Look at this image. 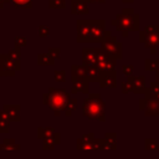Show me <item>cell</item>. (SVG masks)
I'll use <instances>...</instances> for the list:
<instances>
[{
  "mask_svg": "<svg viewBox=\"0 0 159 159\" xmlns=\"http://www.w3.org/2000/svg\"><path fill=\"white\" fill-rule=\"evenodd\" d=\"M21 67L20 62L11 60L6 53H0V76H14Z\"/></svg>",
  "mask_w": 159,
  "mask_h": 159,
  "instance_id": "obj_7",
  "label": "cell"
},
{
  "mask_svg": "<svg viewBox=\"0 0 159 159\" xmlns=\"http://www.w3.org/2000/svg\"><path fill=\"white\" fill-rule=\"evenodd\" d=\"M139 42H142L147 48H157L159 46V34H145L144 30L139 31Z\"/></svg>",
  "mask_w": 159,
  "mask_h": 159,
  "instance_id": "obj_10",
  "label": "cell"
},
{
  "mask_svg": "<svg viewBox=\"0 0 159 159\" xmlns=\"http://www.w3.org/2000/svg\"><path fill=\"white\" fill-rule=\"evenodd\" d=\"M72 81V93H88V81L86 78H71Z\"/></svg>",
  "mask_w": 159,
  "mask_h": 159,
  "instance_id": "obj_15",
  "label": "cell"
},
{
  "mask_svg": "<svg viewBox=\"0 0 159 159\" xmlns=\"http://www.w3.org/2000/svg\"><path fill=\"white\" fill-rule=\"evenodd\" d=\"M48 7L50 9H65L66 0H48Z\"/></svg>",
  "mask_w": 159,
  "mask_h": 159,
  "instance_id": "obj_25",
  "label": "cell"
},
{
  "mask_svg": "<svg viewBox=\"0 0 159 159\" xmlns=\"http://www.w3.org/2000/svg\"><path fill=\"white\" fill-rule=\"evenodd\" d=\"M37 63L40 66H52L55 65V58L47 52V53H39L37 55Z\"/></svg>",
  "mask_w": 159,
  "mask_h": 159,
  "instance_id": "obj_20",
  "label": "cell"
},
{
  "mask_svg": "<svg viewBox=\"0 0 159 159\" xmlns=\"http://www.w3.org/2000/svg\"><path fill=\"white\" fill-rule=\"evenodd\" d=\"M58 138H60L58 133H55L53 135L45 138L43 139V149H52L58 143Z\"/></svg>",
  "mask_w": 159,
  "mask_h": 159,
  "instance_id": "obj_21",
  "label": "cell"
},
{
  "mask_svg": "<svg viewBox=\"0 0 159 159\" xmlns=\"http://www.w3.org/2000/svg\"><path fill=\"white\" fill-rule=\"evenodd\" d=\"M21 147L12 138H5L0 144V150H20Z\"/></svg>",
  "mask_w": 159,
  "mask_h": 159,
  "instance_id": "obj_19",
  "label": "cell"
},
{
  "mask_svg": "<svg viewBox=\"0 0 159 159\" xmlns=\"http://www.w3.org/2000/svg\"><path fill=\"white\" fill-rule=\"evenodd\" d=\"M155 72H157V76H159V66H158V68H157V71H155Z\"/></svg>",
  "mask_w": 159,
  "mask_h": 159,
  "instance_id": "obj_38",
  "label": "cell"
},
{
  "mask_svg": "<svg viewBox=\"0 0 159 159\" xmlns=\"http://www.w3.org/2000/svg\"><path fill=\"white\" fill-rule=\"evenodd\" d=\"M77 108V99L76 98H70L68 103H67V107H66V116H71L72 111H75Z\"/></svg>",
  "mask_w": 159,
  "mask_h": 159,
  "instance_id": "obj_26",
  "label": "cell"
},
{
  "mask_svg": "<svg viewBox=\"0 0 159 159\" xmlns=\"http://www.w3.org/2000/svg\"><path fill=\"white\" fill-rule=\"evenodd\" d=\"M101 45H102V48L106 50L107 53L111 55L113 58H116V60H120L122 58V56H123V50H122L123 46H122V42H119L116 36H112L111 31H107L106 32V36L102 40Z\"/></svg>",
  "mask_w": 159,
  "mask_h": 159,
  "instance_id": "obj_4",
  "label": "cell"
},
{
  "mask_svg": "<svg viewBox=\"0 0 159 159\" xmlns=\"http://www.w3.org/2000/svg\"><path fill=\"white\" fill-rule=\"evenodd\" d=\"M111 25L125 37L128 36L129 31H139V15L135 14L132 7H124L122 9L120 14H118L111 21Z\"/></svg>",
  "mask_w": 159,
  "mask_h": 159,
  "instance_id": "obj_1",
  "label": "cell"
},
{
  "mask_svg": "<svg viewBox=\"0 0 159 159\" xmlns=\"http://www.w3.org/2000/svg\"><path fill=\"white\" fill-rule=\"evenodd\" d=\"M145 99L159 101V83L157 81L152 82L149 88H147V91H145Z\"/></svg>",
  "mask_w": 159,
  "mask_h": 159,
  "instance_id": "obj_17",
  "label": "cell"
},
{
  "mask_svg": "<svg viewBox=\"0 0 159 159\" xmlns=\"http://www.w3.org/2000/svg\"><path fill=\"white\" fill-rule=\"evenodd\" d=\"M99 86L102 88H114L117 86V75L116 71L113 72H108V73H102L101 78H99Z\"/></svg>",
  "mask_w": 159,
  "mask_h": 159,
  "instance_id": "obj_12",
  "label": "cell"
},
{
  "mask_svg": "<svg viewBox=\"0 0 159 159\" xmlns=\"http://www.w3.org/2000/svg\"><path fill=\"white\" fill-rule=\"evenodd\" d=\"M133 70H134L133 65H123V66H122V73H123L125 77L133 76Z\"/></svg>",
  "mask_w": 159,
  "mask_h": 159,
  "instance_id": "obj_31",
  "label": "cell"
},
{
  "mask_svg": "<svg viewBox=\"0 0 159 159\" xmlns=\"http://www.w3.org/2000/svg\"><path fill=\"white\" fill-rule=\"evenodd\" d=\"M42 102L43 104L48 106L50 109L53 111V113L56 116L60 114L61 111H65L67 107V103L70 101V93L66 92L65 89H58V88H53L51 87L48 89V92L43 93L42 96Z\"/></svg>",
  "mask_w": 159,
  "mask_h": 159,
  "instance_id": "obj_2",
  "label": "cell"
},
{
  "mask_svg": "<svg viewBox=\"0 0 159 159\" xmlns=\"http://www.w3.org/2000/svg\"><path fill=\"white\" fill-rule=\"evenodd\" d=\"M157 82L159 83V76H157Z\"/></svg>",
  "mask_w": 159,
  "mask_h": 159,
  "instance_id": "obj_39",
  "label": "cell"
},
{
  "mask_svg": "<svg viewBox=\"0 0 159 159\" xmlns=\"http://www.w3.org/2000/svg\"><path fill=\"white\" fill-rule=\"evenodd\" d=\"M101 76H102V72L97 68L96 65L86 66V80L88 82H99Z\"/></svg>",
  "mask_w": 159,
  "mask_h": 159,
  "instance_id": "obj_16",
  "label": "cell"
},
{
  "mask_svg": "<svg viewBox=\"0 0 159 159\" xmlns=\"http://www.w3.org/2000/svg\"><path fill=\"white\" fill-rule=\"evenodd\" d=\"M71 78H86V66L84 65H72L71 66Z\"/></svg>",
  "mask_w": 159,
  "mask_h": 159,
  "instance_id": "obj_18",
  "label": "cell"
},
{
  "mask_svg": "<svg viewBox=\"0 0 159 159\" xmlns=\"http://www.w3.org/2000/svg\"><path fill=\"white\" fill-rule=\"evenodd\" d=\"M48 53H50L55 60H57V58L60 57V55H61V50L57 48V47H53V48H50V50H48Z\"/></svg>",
  "mask_w": 159,
  "mask_h": 159,
  "instance_id": "obj_33",
  "label": "cell"
},
{
  "mask_svg": "<svg viewBox=\"0 0 159 159\" xmlns=\"http://www.w3.org/2000/svg\"><path fill=\"white\" fill-rule=\"evenodd\" d=\"M50 35V27L47 25H40L39 26V36L40 37H47Z\"/></svg>",
  "mask_w": 159,
  "mask_h": 159,
  "instance_id": "obj_32",
  "label": "cell"
},
{
  "mask_svg": "<svg viewBox=\"0 0 159 159\" xmlns=\"http://www.w3.org/2000/svg\"><path fill=\"white\" fill-rule=\"evenodd\" d=\"M88 2L86 0H71V14L73 15H87Z\"/></svg>",
  "mask_w": 159,
  "mask_h": 159,
  "instance_id": "obj_13",
  "label": "cell"
},
{
  "mask_svg": "<svg viewBox=\"0 0 159 159\" xmlns=\"http://www.w3.org/2000/svg\"><path fill=\"white\" fill-rule=\"evenodd\" d=\"M82 113L89 119L104 120V102L98 93H89L83 101Z\"/></svg>",
  "mask_w": 159,
  "mask_h": 159,
  "instance_id": "obj_3",
  "label": "cell"
},
{
  "mask_svg": "<svg viewBox=\"0 0 159 159\" xmlns=\"http://www.w3.org/2000/svg\"><path fill=\"white\" fill-rule=\"evenodd\" d=\"M7 2H10V0H0V9H1L5 4H7Z\"/></svg>",
  "mask_w": 159,
  "mask_h": 159,
  "instance_id": "obj_36",
  "label": "cell"
},
{
  "mask_svg": "<svg viewBox=\"0 0 159 159\" xmlns=\"http://www.w3.org/2000/svg\"><path fill=\"white\" fill-rule=\"evenodd\" d=\"M122 92H123V93H128V92H132V91H130V86L128 84V82H127V81L122 82Z\"/></svg>",
  "mask_w": 159,
  "mask_h": 159,
  "instance_id": "obj_34",
  "label": "cell"
},
{
  "mask_svg": "<svg viewBox=\"0 0 159 159\" xmlns=\"http://www.w3.org/2000/svg\"><path fill=\"white\" fill-rule=\"evenodd\" d=\"M56 132H55V129L53 128H50V127H40L39 129H37V135H39V138H41V139H45V138H47V137H51V135H53Z\"/></svg>",
  "mask_w": 159,
  "mask_h": 159,
  "instance_id": "obj_22",
  "label": "cell"
},
{
  "mask_svg": "<svg viewBox=\"0 0 159 159\" xmlns=\"http://www.w3.org/2000/svg\"><path fill=\"white\" fill-rule=\"evenodd\" d=\"M96 48L84 47L82 50V65L84 66H92L96 65Z\"/></svg>",
  "mask_w": 159,
  "mask_h": 159,
  "instance_id": "obj_14",
  "label": "cell"
},
{
  "mask_svg": "<svg viewBox=\"0 0 159 159\" xmlns=\"http://www.w3.org/2000/svg\"><path fill=\"white\" fill-rule=\"evenodd\" d=\"M87 2H101V4H103V2H106V0H86Z\"/></svg>",
  "mask_w": 159,
  "mask_h": 159,
  "instance_id": "obj_35",
  "label": "cell"
},
{
  "mask_svg": "<svg viewBox=\"0 0 159 159\" xmlns=\"http://www.w3.org/2000/svg\"><path fill=\"white\" fill-rule=\"evenodd\" d=\"M122 1H123L124 4H129V2H133L134 0H122Z\"/></svg>",
  "mask_w": 159,
  "mask_h": 159,
  "instance_id": "obj_37",
  "label": "cell"
},
{
  "mask_svg": "<svg viewBox=\"0 0 159 159\" xmlns=\"http://www.w3.org/2000/svg\"><path fill=\"white\" fill-rule=\"evenodd\" d=\"M97 53H96V66L97 68L102 72V73H108V72H113L116 71V62L117 60L113 58L111 55L107 53L106 50L101 48H96Z\"/></svg>",
  "mask_w": 159,
  "mask_h": 159,
  "instance_id": "obj_5",
  "label": "cell"
},
{
  "mask_svg": "<svg viewBox=\"0 0 159 159\" xmlns=\"http://www.w3.org/2000/svg\"><path fill=\"white\" fill-rule=\"evenodd\" d=\"M106 22L104 20H91V30L88 35L87 42H102V40L106 36Z\"/></svg>",
  "mask_w": 159,
  "mask_h": 159,
  "instance_id": "obj_6",
  "label": "cell"
},
{
  "mask_svg": "<svg viewBox=\"0 0 159 159\" xmlns=\"http://www.w3.org/2000/svg\"><path fill=\"white\" fill-rule=\"evenodd\" d=\"M158 66H159V60H149L148 58L144 62V67L147 71H157Z\"/></svg>",
  "mask_w": 159,
  "mask_h": 159,
  "instance_id": "obj_24",
  "label": "cell"
},
{
  "mask_svg": "<svg viewBox=\"0 0 159 159\" xmlns=\"http://www.w3.org/2000/svg\"><path fill=\"white\" fill-rule=\"evenodd\" d=\"M53 77H55V80L57 81V82H65L66 81V71H63V70H57V71H55L53 72Z\"/></svg>",
  "mask_w": 159,
  "mask_h": 159,
  "instance_id": "obj_30",
  "label": "cell"
},
{
  "mask_svg": "<svg viewBox=\"0 0 159 159\" xmlns=\"http://www.w3.org/2000/svg\"><path fill=\"white\" fill-rule=\"evenodd\" d=\"M20 108L19 104H5L0 109V116L9 122H20Z\"/></svg>",
  "mask_w": 159,
  "mask_h": 159,
  "instance_id": "obj_8",
  "label": "cell"
},
{
  "mask_svg": "<svg viewBox=\"0 0 159 159\" xmlns=\"http://www.w3.org/2000/svg\"><path fill=\"white\" fill-rule=\"evenodd\" d=\"M127 82L130 86V91L134 93H145V77L144 76H130L127 77Z\"/></svg>",
  "mask_w": 159,
  "mask_h": 159,
  "instance_id": "obj_9",
  "label": "cell"
},
{
  "mask_svg": "<svg viewBox=\"0 0 159 159\" xmlns=\"http://www.w3.org/2000/svg\"><path fill=\"white\" fill-rule=\"evenodd\" d=\"M15 7L19 9H29L32 6V0H10Z\"/></svg>",
  "mask_w": 159,
  "mask_h": 159,
  "instance_id": "obj_23",
  "label": "cell"
},
{
  "mask_svg": "<svg viewBox=\"0 0 159 159\" xmlns=\"http://www.w3.org/2000/svg\"><path fill=\"white\" fill-rule=\"evenodd\" d=\"M140 107H142V109L145 111L147 114H152V116H158L159 114V101L143 98L142 102H140Z\"/></svg>",
  "mask_w": 159,
  "mask_h": 159,
  "instance_id": "obj_11",
  "label": "cell"
},
{
  "mask_svg": "<svg viewBox=\"0 0 159 159\" xmlns=\"http://www.w3.org/2000/svg\"><path fill=\"white\" fill-rule=\"evenodd\" d=\"M11 60H14V61H16V62H20V58H21V52H20V48H17V47H15L14 50H11L10 52H7L6 53Z\"/></svg>",
  "mask_w": 159,
  "mask_h": 159,
  "instance_id": "obj_28",
  "label": "cell"
},
{
  "mask_svg": "<svg viewBox=\"0 0 159 159\" xmlns=\"http://www.w3.org/2000/svg\"><path fill=\"white\" fill-rule=\"evenodd\" d=\"M14 45L15 47L17 48H21V47H25L27 45V39L25 36H16L14 39Z\"/></svg>",
  "mask_w": 159,
  "mask_h": 159,
  "instance_id": "obj_27",
  "label": "cell"
},
{
  "mask_svg": "<svg viewBox=\"0 0 159 159\" xmlns=\"http://www.w3.org/2000/svg\"><path fill=\"white\" fill-rule=\"evenodd\" d=\"M10 130V122L0 116V133H9Z\"/></svg>",
  "mask_w": 159,
  "mask_h": 159,
  "instance_id": "obj_29",
  "label": "cell"
}]
</instances>
